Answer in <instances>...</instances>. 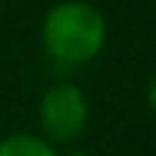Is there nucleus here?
Listing matches in <instances>:
<instances>
[{
    "label": "nucleus",
    "instance_id": "nucleus-1",
    "mask_svg": "<svg viewBox=\"0 0 156 156\" xmlns=\"http://www.w3.org/2000/svg\"><path fill=\"white\" fill-rule=\"evenodd\" d=\"M107 44V19L88 0H60L41 22V47L60 66H85Z\"/></svg>",
    "mask_w": 156,
    "mask_h": 156
},
{
    "label": "nucleus",
    "instance_id": "nucleus-2",
    "mask_svg": "<svg viewBox=\"0 0 156 156\" xmlns=\"http://www.w3.org/2000/svg\"><path fill=\"white\" fill-rule=\"evenodd\" d=\"M90 121V101L82 88L71 82H58L44 90L38 101V129L41 137L55 143L77 140Z\"/></svg>",
    "mask_w": 156,
    "mask_h": 156
},
{
    "label": "nucleus",
    "instance_id": "nucleus-3",
    "mask_svg": "<svg viewBox=\"0 0 156 156\" xmlns=\"http://www.w3.org/2000/svg\"><path fill=\"white\" fill-rule=\"evenodd\" d=\"M0 156H58V151L41 134L14 132L0 140Z\"/></svg>",
    "mask_w": 156,
    "mask_h": 156
},
{
    "label": "nucleus",
    "instance_id": "nucleus-4",
    "mask_svg": "<svg viewBox=\"0 0 156 156\" xmlns=\"http://www.w3.org/2000/svg\"><path fill=\"white\" fill-rule=\"evenodd\" d=\"M145 101H148L151 112L156 115V71L151 74V80H148V85H145Z\"/></svg>",
    "mask_w": 156,
    "mask_h": 156
}]
</instances>
